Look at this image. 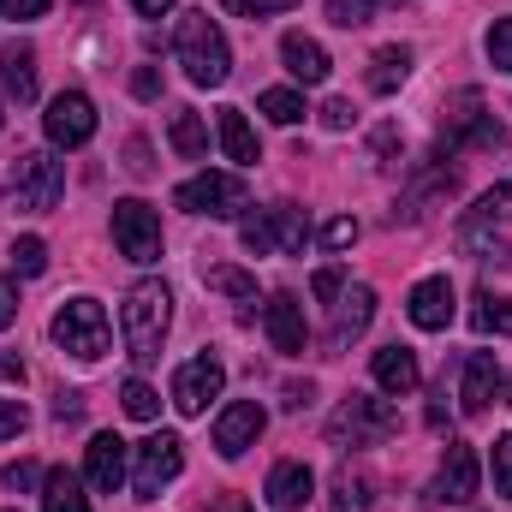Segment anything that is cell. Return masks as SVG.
<instances>
[{"label":"cell","instance_id":"cell-23","mask_svg":"<svg viewBox=\"0 0 512 512\" xmlns=\"http://www.w3.org/2000/svg\"><path fill=\"white\" fill-rule=\"evenodd\" d=\"M0 84H6V96L36 102V48H30V42L0 48Z\"/></svg>","mask_w":512,"mask_h":512},{"label":"cell","instance_id":"cell-10","mask_svg":"<svg viewBox=\"0 0 512 512\" xmlns=\"http://www.w3.org/2000/svg\"><path fill=\"white\" fill-rule=\"evenodd\" d=\"M42 131H48L54 149H84L96 137V102L84 90H60L48 102V114H42Z\"/></svg>","mask_w":512,"mask_h":512},{"label":"cell","instance_id":"cell-51","mask_svg":"<svg viewBox=\"0 0 512 512\" xmlns=\"http://www.w3.org/2000/svg\"><path fill=\"white\" fill-rule=\"evenodd\" d=\"M310 393H316L310 382H292V387H286V405H292V411H304V405H310Z\"/></svg>","mask_w":512,"mask_h":512},{"label":"cell","instance_id":"cell-11","mask_svg":"<svg viewBox=\"0 0 512 512\" xmlns=\"http://www.w3.org/2000/svg\"><path fill=\"white\" fill-rule=\"evenodd\" d=\"M114 245L131 262H161V215L149 203H137V197L114 203Z\"/></svg>","mask_w":512,"mask_h":512},{"label":"cell","instance_id":"cell-1","mask_svg":"<svg viewBox=\"0 0 512 512\" xmlns=\"http://www.w3.org/2000/svg\"><path fill=\"white\" fill-rule=\"evenodd\" d=\"M120 328H126V358L131 364H155L161 346H167V328H173V292L167 280H137L126 292V310H120Z\"/></svg>","mask_w":512,"mask_h":512},{"label":"cell","instance_id":"cell-46","mask_svg":"<svg viewBox=\"0 0 512 512\" xmlns=\"http://www.w3.org/2000/svg\"><path fill=\"white\" fill-rule=\"evenodd\" d=\"M322 126H328V131H346V126H352V102H340V96H334V102L322 108Z\"/></svg>","mask_w":512,"mask_h":512},{"label":"cell","instance_id":"cell-26","mask_svg":"<svg viewBox=\"0 0 512 512\" xmlns=\"http://www.w3.org/2000/svg\"><path fill=\"white\" fill-rule=\"evenodd\" d=\"M42 512H90V495H84V483H78L66 465L42 477Z\"/></svg>","mask_w":512,"mask_h":512},{"label":"cell","instance_id":"cell-34","mask_svg":"<svg viewBox=\"0 0 512 512\" xmlns=\"http://www.w3.org/2000/svg\"><path fill=\"white\" fill-rule=\"evenodd\" d=\"M459 245L477 256V262H512V245H507V239H489V233H477L471 221L459 227Z\"/></svg>","mask_w":512,"mask_h":512},{"label":"cell","instance_id":"cell-38","mask_svg":"<svg viewBox=\"0 0 512 512\" xmlns=\"http://www.w3.org/2000/svg\"><path fill=\"white\" fill-rule=\"evenodd\" d=\"M42 477H48V471H36L30 459H12V465L0 471V483H6V489H18V495H24V489H42Z\"/></svg>","mask_w":512,"mask_h":512},{"label":"cell","instance_id":"cell-39","mask_svg":"<svg viewBox=\"0 0 512 512\" xmlns=\"http://www.w3.org/2000/svg\"><path fill=\"white\" fill-rule=\"evenodd\" d=\"M322 245H328V251H352V245H358V221H352V215L328 221V227H322Z\"/></svg>","mask_w":512,"mask_h":512},{"label":"cell","instance_id":"cell-48","mask_svg":"<svg viewBox=\"0 0 512 512\" xmlns=\"http://www.w3.org/2000/svg\"><path fill=\"white\" fill-rule=\"evenodd\" d=\"M0 382L24 387V358H12V352H0Z\"/></svg>","mask_w":512,"mask_h":512},{"label":"cell","instance_id":"cell-52","mask_svg":"<svg viewBox=\"0 0 512 512\" xmlns=\"http://www.w3.org/2000/svg\"><path fill=\"white\" fill-rule=\"evenodd\" d=\"M441 399H447V393H441ZM441 399H435V405H429V429H447V423H453V417H447V405H441Z\"/></svg>","mask_w":512,"mask_h":512},{"label":"cell","instance_id":"cell-41","mask_svg":"<svg viewBox=\"0 0 512 512\" xmlns=\"http://www.w3.org/2000/svg\"><path fill=\"white\" fill-rule=\"evenodd\" d=\"M495 489L512 501V435H501V441H495Z\"/></svg>","mask_w":512,"mask_h":512},{"label":"cell","instance_id":"cell-44","mask_svg":"<svg viewBox=\"0 0 512 512\" xmlns=\"http://www.w3.org/2000/svg\"><path fill=\"white\" fill-rule=\"evenodd\" d=\"M131 96L155 102V96H161V72H155V66H137V72H131Z\"/></svg>","mask_w":512,"mask_h":512},{"label":"cell","instance_id":"cell-9","mask_svg":"<svg viewBox=\"0 0 512 512\" xmlns=\"http://www.w3.org/2000/svg\"><path fill=\"white\" fill-rule=\"evenodd\" d=\"M441 143L447 149H501L507 143V131H501V120L495 114H483V96L477 90H459L453 96V108H447V126H441Z\"/></svg>","mask_w":512,"mask_h":512},{"label":"cell","instance_id":"cell-14","mask_svg":"<svg viewBox=\"0 0 512 512\" xmlns=\"http://www.w3.org/2000/svg\"><path fill=\"white\" fill-rule=\"evenodd\" d=\"M453 310H459V292H453V280H447V274L417 280V286H411V298H405V316H411L423 334H441V328L453 322Z\"/></svg>","mask_w":512,"mask_h":512},{"label":"cell","instance_id":"cell-21","mask_svg":"<svg viewBox=\"0 0 512 512\" xmlns=\"http://www.w3.org/2000/svg\"><path fill=\"white\" fill-rule=\"evenodd\" d=\"M423 382V370H417V352L411 346H382L376 352V387L393 393V399H405V393H417Z\"/></svg>","mask_w":512,"mask_h":512},{"label":"cell","instance_id":"cell-42","mask_svg":"<svg viewBox=\"0 0 512 512\" xmlns=\"http://www.w3.org/2000/svg\"><path fill=\"white\" fill-rule=\"evenodd\" d=\"M286 6H298V0H227V12H239V18H268V12H286Z\"/></svg>","mask_w":512,"mask_h":512},{"label":"cell","instance_id":"cell-3","mask_svg":"<svg viewBox=\"0 0 512 512\" xmlns=\"http://www.w3.org/2000/svg\"><path fill=\"white\" fill-rule=\"evenodd\" d=\"M48 334H54V346L66 352V358H78V364H96L102 352H108V310L96 304V298H66L60 310H54V322H48Z\"/></svg>","mask_w":512,"mask_h":512},{"label":"cell","instance_id":"cell-29","mask_svg":"<svg viewBox=\"0 0 512 512\" xmlns=\"http://www.w3.org/2000/svg\"><path fill=\"white\" fill-rule=\"evenodd\" d=\"M209 286H215L221 298H233V304H239V316H251V310H256V280H251V274H239V268H209Z\"/></svg>","mask_w":512,"mask_h":512},{"label":"cell","instance_id":"cell-30","mask_svg":"<svg viewBox=\"0 0 512 512\" xmlns=\"http://www.w3.org/2000/svg\"><path fill=\"white\" fill-rule=\"evenodd\" d=\"M471 328H477V334H507V340H512V298L483 292V298H477V310H471Z\"/></svg>","mask_w":512,"mask_h":512},{"label":"cell","instance_id":"cell-32","mask_svg":"<svg viewBox=\"0 0 512 512\" xmlns=\"http://www.w3.org/2000/svg\"><path fill=\"white\" fill-rule=\"evenodd\" d=\"M120 405H126V417H137V423H155V411H161V393L143 382V376H131V382L120 387Z\"/></svg>","mask_w":512,"mask_h":512},{"label":"cell","instance_id":"cell-27","mask_svg":"<svg viewBox=\"0 0 512 512\" xmlns=\"http://www.w3.org/2000/svg\"><path fill=\"white\" fill-rule=\"evenodd\" d=\"M167 143H173V155H179V161H209V131H203V120H197L191 108H185V114H173Z\"/></svg>","mask_w":512,"mask_h":512},{"label":"cell","instance_id":"cell-12","mask_svg":"<svg viewBox=\"0 0 512 512\" xmlns=\"http://www.w3.org/2000/svg\"><path fill=\"white\" fill-rule=\"evenodd\" d=\"M221 387H227V364H221L215 352H197V358L179 364V376H173V405H179L185 417H197V411H209V399H221Z\"/></svg>","mask_w":512,"mask_h":512},{"label":"cell","instance_id":"cell-8","mask_svg":"<svg viewBox=\"0 0 512 512\" xmlns=\"http://www.w3.org/2000/svg\"><path fill=\"white\" fill-rule=\"evenodd\" d=\"M179 471H185L179 435H149L143 447H131V489H137V501H155Z\"/></svg>","mask_w":512,"mask_h":512},{"label":"cell","instance_id":"cell-20","mask_svg":"<svg viewBox=\"0 0 512 512\" xmlns=\"http://www.w3.org/2000/svg\"><path fill=\"white\" fill-rule=\"evenodd\" d=\"M280 60H286V72H292L298 84H322V78L334 72V60H328V48H322L316 36H304V30H292V36H280Z\"/></svg>","mask_w":512,"mask_h":512},{"label":"cell","instance_id":"cell-5","mask_svg":"<svg viewBox=\"0 0 512 512\" xmlns=\"http://www.w3.org/2000/svg\"><path fill=\"white\" fill-rule=\"evenodd\" d=\"M239 245L251 256H298L310 245V221H304L298 203H274V209H262L256 221L239 227Z\"/></svg>","mask_w":512,"mask_h":512},{"label":"cell","instance_id":"cell-37","mask_svg":"<svg viewBox=\"0 0 512 512\" xmlns=\"http://www.w3.org/2000/svg\"><path fill=\"white\" fill-rule=\"evenodd\" d=\"M12 268H18V274H42V268H48V245H42V239H18V245H12Z\"/></svg>","mask_w":512,"mask_h":512},{"label":"cell","instance_id":"cell-36","mask_svg":"<svg viewBox=\"0 0 512 512\" xmlns=\"http://www.w3.org/2000/svg\"><path fill=\"white\" fill-rule=\"evenodd\" d=\"M507 215H512V179L477 197V215H471V221H507Z\"/></svg>","mask_w":512,"mask_h":512},{"label":"cell","instance_id":"cell-24","mask_svg":"<svg viewBox=\"0 0 512 512\" xmlns=\"http://www.w3.org/2000/svg\"><path fill=\"white\" fill-rule=\"evenodd\" d=\"M411 60H417V54H411L405 42H387V48H376V54H370V90H376V96H393V90L411 78Z\"/></svg>","mask_w":512,"mask_h":512},{"label":"cell","instance_id":"cell-33","mask_svg":"<svg viewBox=\"0 0 512 512\" xmlns=\"http://www.w3.org/2000/svg\"><path fill=\"white\" fill-rule=\"evenodd\" d=\"M262 114H268L274 126H298L310 108H304V96H298V90H262Z\"/></svg>","mask_w":512,"mask_h":512},{"label":"cell","instance_id":"cell-25","mask_svg":"<svg viewBox=\"0 0 512 512\" xmlns=\"http://www.w3.org/2000/svg\"><path fill=\"white\" fill-rule=\"evenodd\" d=\"M215 131H221V149H227V161H239V167H256V161H262V149H256V131H251V120H245L239 108H221Z\"/></svg>","mask_w":512,"mask_h":512},{"label":"cell","instance_id":"cell-16","mask_svg":"<svg viewBox=\"0 0 512 512\" xmlns=\"http://www.w3.org/2000/svg\"><path fill=\"white\" fill-rule=\"evenodd\" d=\"M126 459H131V447L114 435V429H102V435L84 447V483L102 489V495H114V489L126 483Z\"/></svg>","mask_w":512,"mask_h":512},{"label":"cell","instance_id":"cell-45","mask_svg":"<svg viewBox=\"0 0 512 512\" xmlns=\"http://www.w3.org/2000/svg\"><path fill=\"white\" fill-rule=\"evenodd\" d=\"M310 286H316V298H340V292H346V274H340V268H322Z\"/></svg>","mask_w":512,"mask_h":512},{"label":"cell","instance_id":"cell-49","mask_svg":"<svg viewBox=\"0 0 512 512\" xmlns=\"http://www.w3.org/2000/svg\"><path fill=\"white\" fill-rule=\"evenodd\" d=\"M78 411H84V393H60V399H54V417H60V423L78 417Z\"/></svg>","mask_w":512,"mask_h":512},{"label":"cell","instance_id":"cell-35","mask_svg":"<svg viewBox=\"0 0 512 512\" xmlns=\"http://www.w3.org/2000/svg\"><path fill=\"white\" fill-rule=\"evenodd\" d=\"M489 66L495 72H512V18H495L489 24Z\"/></svg>","mask_w":512,"mask_h":512},{"label":"cell","instance_id":"cell-22","mask_svg":"<svg viewBox=\"0 0 512 512\" xmlns=\"http://www.w3.org/2000/svg\"><path fill=\"white\" fill-rule=\"evenodd\" d=\"M370 316H376V292L370 286H352V292H340V304H334V346H346V340H358L364 328H370Z\"/></svg>","mask_w":512,"mask_h":512},{"label":"cell","instance_id":"cell-4","mask_svg":"<svg viewBox=\"0 0 512 512\" xmlns=\"http://www.w3.org/2000/svg\"><path fill=\"white\" fill-rule=\"evenodd\" d=\"M399 429V411L376 399V393H352L334 417H328V441L334 447H382L387 435Z\"/></svg>","mask_w":512,"mask_h":512},{"label":"cell","instance_id":"cell-31","mask_svg":"<svg viewBox=\"0 0 512 512\" xmlns=\"http://www.w3.org/2000/svg\"><path fill=\"white\" fill-rule=\"evenodd\" d=\"M382 6H399V0H328V24H340V30H358V24H370Z\"/></svg>","mask_w":512,"mask_h":512},{"label":"cell","instance_id":"cell-47","mask_svg":"<svg viewBox=\"0 0 512 512\" xmlns=\"http://www.w3.org/2000/svg\"><path fill=\"white\" fill-rule=\"evenodd\" d=\"M12 322H18V286L0 280V328H12Z\"/></svg>","mask_w":512,"mask_h":512},{"label":"cell","instance_id":"cell-19","mask_svg":"<svg viewBox=\"0 0 512 512\" xmlns=\"http://www.w3.org/2000/svg\"><path fill=\"white\" fill-rule=\"evenodd\" d=\"M310 495H316V477H310V465L286 459V465H274V471H268V489H262V501H268L274 512L310 507Z\"/></svg>","mask_w":512,"mask_h":512},{"label":"cell","instance_id":"cell-18","mask_svg":"<svg viewBox=\"0 0 512 512\" xmlns=\"http://www.w3.org/2000/svg\"><path fill=\"white\" fill-rule=\"evenodd\" d=\"M495 399H501V364H495V352H471L465 358V382H459V411L477 417Z\"/></svg>","mask_w":512,"mask_h":512},{"label":"cell","instance_id":"cell-6","mask_svg":"<svg viewBox=\"0 0 512 512\" xmlns=\"http://www.w3.org/2000/svg\"><path fill=\"white\" fill-rule=\"evenodd\" d=\"M60 191H66V167L54 155H42V149L36 155H18V167L6 173V197L24 215H48L60 203Z\"/></svg>","mask_w":512,"mask_h":512},{"label":"cell","instance_id":"cell-17","mask_svg":"<svg viewBox=\"0 0 512 512\" xmlns=\"http://www.w3.org/2000/svg\"><path fill=\"white\" fill-rule=\"evenodd\" d=\"M477 495V453L465 447V441H447V453H441V471H435V501H453V507H465Z\"/></svg>","mask_w":512,"mask_h":512},{"label":"cell","instance_id":"cell-15","mask_svg":"<svg viewBox=\"0 0 512 512\" xmlns=\"http://www.w3.org/2000/svg\"><path fill=\"white\" fill-rule=\"evenodd\" d=\"M262 328H268V346H274L280 358H298L304 340H310V328H304V304H298L292 292H274V298L262 304Z\"/></svg>","mask_w":512,"mask_h":512},{"label":"cell","instance_id":"cell-28","mask_svg":"<svg viewBox=\"0 0 512 512\" xmlns=\"http://www.w3.org/2000/svg\"><path fill=\"white\" fill-rule=\"evenodd\" d=\"M370 507H376V483L364 471L340 465V477H334V512H370Z\"/></svg>","mask_w":512,"mask_h":512},{"label":"cell","instance_id":"cell-40","mask_svg":"<svg viewBox=\"0 0 512 512\" xmlns=\"http://www.w3.org/2000/svg\"><path fill=\"white\" fill-rule=\"evenodd\" d=\"M24 429H30V411L18 399H0V441H18Z\"/></svg>","mask_w":512,"mask_h":512},{"label":"cell","instance_id":"cell-13","mask_svg":"<svg viewBox=\"0 0 512 512\" xmlns=\"http://www.w3.org/2000/svg\"><path fill=\"white\" fill-rule=\"evenodd\" d=\"M268 429V411L256 405V399H239V405H227L221 417H215V453L221 459H245L256 447V435Z\"/></svg>","mask_w":512,"mask_h":512},{"label":"cell","instance_id":"cell-43","mask_svg":"<svg viewBox=\"0 0 512 512\" xmlns=\"http://www.w3.org/2000/svg\"><path fill=\"white\" fill-rule=\"evenodd\" d=\"M42 12H48V0H0V18H12V24H30Z\"/></svg>","mask_w":512,"mask_h":512},{"label":"cell","instance_id":"cell-50","mask_svg":"<svg viewBox=\"0 0 512 512\" xmlns=\"http://www.w3.org/2000/svg\"><path fill=\"white\" fill-rule=\"evenodd\" d=\"M137 6V18H167L173 12V0H131Z\"/></svg>","mask_w":512,"mask_h":512},{"label":"cell","instance_id":"cell-2","mask_svg":"<svg viewBox=\"0 0 512 512\" xmlns=\"http://www.w3.org/2000/svg\"><path fill=\"white\" fill-rule=\"evenodd\" d=\"M173 48H179V66H185L191 84H203V90L227 84V72H233V48H227V30H221L209 12H185Z\"/></svg>","mask_w":512,"mask_h":512},{"label":"cell","instance_id":"cell-7","mask_svg":"<svg viewBox=\"0 0 512 512\" xmlns=\"http://www.w3.org/2000/svg\"><path fill=\"white\" fill-rule=\"evenodd\" d=\"M173 203H179L185 215L239 221V215L251 209V191H245V179H239V173H197V179H185V185L173 191Z\"/></svg>","mask_w":512,"mask_h":512},{"label":"cell","instance_id":"cell-53","mask_svg":"<svg viewBox=\"0 0 512 512\" xmlns=\"http://www.w3.org/2000/svg\"><path fill=\"white\" fill-rule=\"evenodd\" d=\"M227 512H251V501H227Z\"/></svg>","mask_w":512,"mask_h":512}]
</instances>
